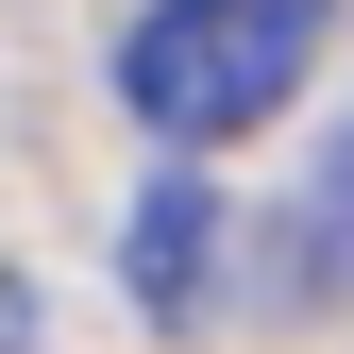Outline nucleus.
Returning a JSON list of instances; mask_svg holds the SVG:
<instances>
[{
    "label": "nucleus",
    "mask_w": 354,
    "mask_h": 354,
    "mask_svg": "<svg viewBox=\"0 0 354 354\" xmlns=\"http://www.w3.org/2000/svg\"><path fill=\"white\" fill-rule=\"evenodd\" d=\"M321 34H337V0H136V34H118V102H136L152 152H236L253 118L304 102Z\"/></svg>",
    "instance_id": "f257e3e1"
},
{
    "label": "nucleus",
    "mask_w": 354,
    "mask_h": 354,
    "mask_svg": "<svg viewBox=\"0 0 354 354\" xmlns=\"http://www.w3.org/2000/svg\"><path fill=\"white\" fill-rule=\"evenodd\" d=\"M118 270H136V321H169V337L219 304V186H203V169H152V203H136V236H118Z\"/></svg>",
    "instance_id": "f03ea898"
},
{
    "label": "nucleus",
    "mask_w": 354,
    "mask_h": 354,
    "mask_svg": "<svg viewBox=\"0 0 354 354\" xmlns=\"http://www.w3.org/2000/svg\"><path fill=\"white\" fill-rule=\"evenodd\" d=\"M354 287V136L321 152V186L287 203V304H337Z\"/></svg>",
    "instance_id": "7ed1b4c3"
},
{
    "label": "nucleus",
    "mask_w": 354,
    "mask_h": 354,
    "mask_svg": "<svg viewBox=\"0 0 354 354\" xmlns=\"http://www.w3.org/2000/svg\"><path fill=\"white\" fill-rule=\"evenodd\" d=\"M0 354H34V287H17V253H0Z\"/></svg>",
    "instance_id": "20e7f679"
}]
</instances>
